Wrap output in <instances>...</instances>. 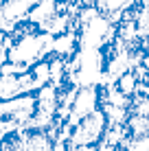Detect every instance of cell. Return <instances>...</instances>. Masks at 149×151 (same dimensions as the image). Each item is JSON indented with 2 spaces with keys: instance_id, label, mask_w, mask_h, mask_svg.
<instances>
[{
  "instance_id": "cell-1",
  "label": "cell",
  "mask_w": 149,
  "mask_h": 151,
  "mask_svg": "<svg viewBox=\"0 0 149 151\" xmlns=\"http://www.w3.org/2000/svg\"><path fill=\"white\" fill-rule=\"evenodd\" d=\"M50 55H53V35L44 33L40 29H33L13 40L11 48L7 53V59L15 61V64L33 66L35 61L46 59Z\"/></svg>"
},
{
  "instance_id": "cell-4",
  "label": "cell",
  "mask_w": 149,
  "mask_h": 151,
  "mask_svg": "<svg viewBox=\"0 0 149 151\" xmlns=\"http://www.w3.org/2000/svg\"><path fill=\"white\" fill-rule=\"evenodd\" d=\"M138 0H94V7L103 18H107L112 24H121L127 20L132 11L136 9Z\"/></svg>"
},
{
  "instance_id": "cell-3",
  "label": "cell",
  "mask_w": 149,
  "mask_h": 151,
  "mask_svg": "<svg viewBox=\"0 0 149 151\" xmlns=\"http://www.w3.org/2000/svg\"><path fill=\"white\" fill-rule=\"evenodd\" d=\"M99 105H101V92H99L96 86H81V88H77V94L73 99V105H70L66 125H68V127H75L81 118H86L88 114L99 110Z\"/></svg>"
},
{
  "instance_id": "cell-7",
  "label": "cell",
  "mask_w": 149,
  "mask_h": 151,
  "mask_svg": "<svg viewBox=\"0 0 149 151\" xmlns=\"http://www.w3.org/2000/svg\"><path fill=\"white\" fill-rule=\"evenodd\" d=\"M29 75H31V79H33V90H40V88H44L46 83H50V64H48V57L35 61V64L29 68Z\"/></svg>"
},
{
  "instance_id": "cell-10",
  "label": "cell",
  "mask_w": 149,
  "mask_h": 151,
  "mask_svg": "<svg viewBox=\"0 0 149 151\" xmlns=\"http://www.w3.org/2000/svg\"><path fill=\"white\" fill-rule=\"evenodd\" d=\"M2 2H4V0H0V7H2Z\"/></svg>"
},
{
  "instance_id": "cell-5",
  "label": "cell",
  "mask_w": 149,
  "mask_h": 151,
  "mask_svg": "<svg viewBox=\"0 0 149 151\" xmlns=\"http://www.w3.org/2000/svg\"><path fill=\"white\" fill-rule=\"evenodd\" d=\"M35 2L37 0H4L2 7H0V13L4 15V18H9L13 24L18 22H24L27 20L29 11L35 7Z\"/></svg>"
},
{
  "instance_id": "cell-8",
  "label": "cell",
  "mask_w": 149,
  "mask_h": 151,
  "mask_svg": "<svg viewBox=\"0 0 149 151\" xmlns=\"http://www.w3.org/2000/svg\"><path fill=\"white\" fill-rule=\"evenodd\" d=\"M134 27H136V37L145 40L149 37V0H143L134 15Z\"/></svg>"
},
{
  "instance_id": "cell-2",
  "label": "cell",
  "mask_w": 149,
  "mask_h": 151,
  "mask_svg": "<svg viewBox=\"0 0 149 151\" xmlns=\"http://www.w3.org/2000/svg\"><path fill=\"white\" fill-rule=\"evenodd\" d=\"M105 132V114L101 110H94L86 118L73 127L68 138V147H81V145H96Z\"/></svg>"
},
{
  "instance_id": "cell-6",
  "label": "cell",
  "mask_w": 149,
  "mask_h": 151,
  "mask_svg": "<svg viewBox=\"0 0 149 151\" xmlns=\"http://www.w3.org/2000/svg\"><path fill=\"white\" fill-rule=\"evenodd\" d=\"M57 11H59V0H37L35 7L31 9L29 15H27V22L35 24V27L40 29L46 20H50Z\"/></svg>"
},
{
  "instance_id": "cell-9",
  "label": "cell",
  "mask_w": 149,
  "mask_h": 151,
  "mask_svg": "<svg viewBox=\"0 0 149 151\" xmlns=\"http://www.w3.org/2000/svg\"><path fill=\"white\" fill-rule=\"evenodd\" d=\"M0 151H9V149H4V147H0Z\"/></svg>"
}]
</instances>
